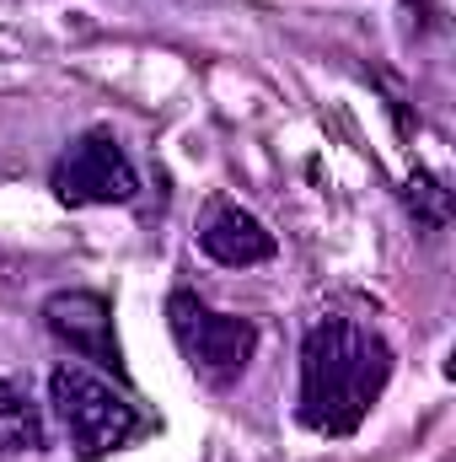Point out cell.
<instances>
[{"instance_id": "1", "label": "cell", "mask_w": 456, "mask_h": 462, "mask_svg": "<svg viewBox=\"0 0 456 462\" xmlns=\"http://www.w3.org/2000/svg\"><path fill=\"white\" fill-rule=\"evenodd\" d=\"M392 382V345L360 318H317L301 339V425L354 436Z\"/></svg>"}, {"instance_id": "2", "label": "cell", "mask_w": 456, "mask_h": 462, "mask_svg": "<svg viewBox=\"0 0 456 462\" xmlns=\"http://www.w3.org/2000/svg\"><path fill=\"white\" fill-rule=\"evenodd\" d=\"M49 403H54V420L65 425V441L76 447L81 462H97V457H114L118 447L134 441L140 430V414L134 403L118 393L108 376H97L92 365H54L49 376Z\"/></svg>"}, {"instance_id": "3", "label": "cell", "mask_w": 456, "mask_h": 462, "mask_svg": "<svg viewBox=\"0 0 456 462\" xmlns=\"http://www.w3.org/2000/svg\"><path fill=\"white\" fill-rule=\"evenodd\" d=\"M167 328L183 349V360L210 382V387H231L252 349H258V323L252 318H236V312H215L205 307L194 291H172L167 296Z\"/></svg>"}, {"instance_id": "4", "label": "cell", "mask_w": 456, "mask_h": 462, "mask_svg": "<svg viewBox=\"0 0 456 462\" xmlns=\"http://www.w3.org/2000/svg\"><path fill=\"white\" fill-rule=\"evenodd\" d=\"M54 194L59 205L70 210H87V205H129L140 194V172L129 162V151L118 145L108 129H87L59 162H54Z\"/></svg>"}, {"instance_id": "5", "label": "cell", "mask_w": 456, "mask_h": 462, "mask_svg": "<svg viewBox=\"0 0 456 462\" xmlns=\"http://www.w3.org/2000/svg\"><path fill=\"white\" fill-rule=\"evenodd\" d=\"M43 323L59 345L92 365L118 371V339H114V307L97 291H54L43 301Z\"/></svg>"}, {"instance_id": "6", "label": "cell", "mask_w": 456, "mask_h": 462, "mask_svg": "<svg viewBox=\"0 0 456 462\" xmlns=\"http://www.w3.org/2000/svg\"><path fill=\"white\" fill-rule=\"evenodd\" d=\"M199 247H205V258H215L226 269H252V263H269L279 253L274 231L263 226L252 210L231 205V199H215L210 205V216L199 226Z\"/></svg>"}, {"instance_id": "7", "label": "cell", "mask_w": 456, "mask_h": 462, "mask_svg": "<svg viewBox=\"0 0 456 462\" xmlns=\"http://www.w3.org/2000/svg\"><path fill=\"white\" fill-rule=\"evenodd\" d=\"M49 447V430H43V414L38 403L0 376V457H22V452H43Z\"/></svg>"}, {"instance_id": "8", "label": "cell", "mask_w": 456, "mask_h": 462, "mask_svg": "<svg viewBox=\"0 0 456 462\" xmlns=\"http://www.w3.org/2000/svg\"><path fill=\"white\" fill-rule=\"evenodd\" d=\"M403 205H408L414 226H424V231H446V226H451V194H446V189H441V178H435V172H424V167H414V172H408Z\"/></svg>"}]
</instances>
